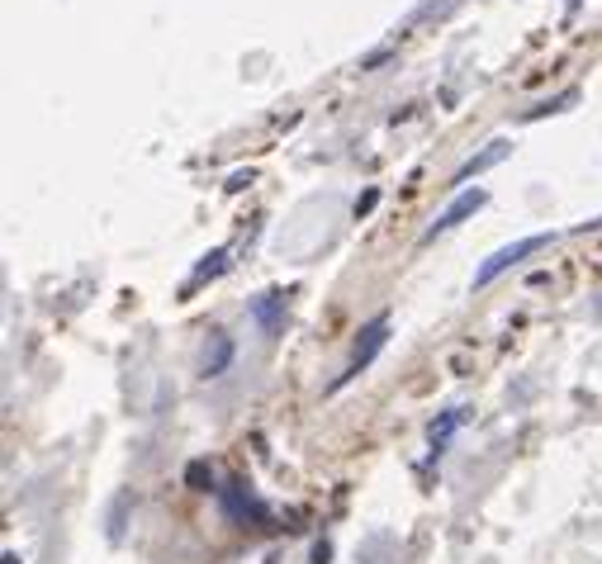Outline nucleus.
I'll use <instances>...</instances> for the list:
<instances>
[{
    "mask_svg": "<svg viewBox=\"0 0 602 564\" xmlns=\"http://www.w3.org/2000/svg\"><path fill=\"white\" fill-rule=\"evenodd\" d=\"M384 342H390V318H384V313H380V318H375V323H366V327H361V337H356V352H351V360H347V370H341V375H337V384H333V389H341V384H351V380H356V375H361V370L370 366V360H375V356H380V346H384Z\"/></svg>",
    "mask_w": 602,
    "mask_h": 564,
    "instance_id": "f257e3e1",
    "label": "nucleus"
},
{
    "mask_svg": "<svg viewBox=\"0 0 602 564\" xmlns=\"http://www.w3.org/2000/svg\"><path fill=\"white\" fill-rule=\"evenodd\" d=\"M465 423V408H451V413H441V423L427 427V446H432V456L447 451V441L455 437V427Z\"/></svg>",
    "mask_w": 602,
    "mask_h": 564,
    "instance_id": "0eeeda50",
    "label": "nucleus"
},
{
    "mask_svg": "<svg viewBox=\"0 0 602 564\" xmlns=\"http://www.w3.org/2000/svg\"><path fill=\"white\" fill-rule=\"evenodd\" d=\"M375 205H380V191H366L361 199H356V209H351V214H356V219H366V214L375 209Z\"/></svg>",
    "mask_w": 602,
    "mask_h": 564,
    "instance_id": "f8f14e48",
    "label": "nucleus"
},
{
    "mask_svg": "<svg viewBox=\"0 0 602 564\" xmlns=\"http://www.w3.org/2000/svg\"><path fill=\"white\" fill-rule=\"evenodd\" d=\"M223 271H228V252L219 248V252H209L205 262L195 266V280H190V285H205V280H213V276H223Z\"/></svg>",
    "mask_w": 602,
    "mask_h": 564,
    "instance_id": "9d476101",
    "label": "nucleus"
},
{
    "mask_svg": "<svg viewBox=\"0 0 602 564\" xmlns=\"http://www.w3.org/2000/svg\"><path fill=\"white\" fill-rule=\"evenodd\" d=\"M228 360H233V337H213V346L205 352V366H199V375H205V380H213V375H223L228 370Z\"/></svg>",
    "mask_w": 602,
    "mask_h": 564,
    "instance_id": "6e6552de",
    "label": "nucleus"
},
{
    "mask_svg": "<svg viewBox=\"0 0 602 564\" xmlns=\"http://www.w3.org/2000/svg\"><path fill=\"white\" fill-rule=\"evenodd\" d=\"M252 318L270 332V337H276V332L285 327V295H280V289H266L262 299H252Z\"/></svg>",
    "mask_w": 602,
    "mask_h": 564,
    "instance_id": "423d86ee",
    "label": "nucleus"
},
{
    "mask_svg": "<svg viewBox=\"0 0 602 564\" xmlns=\"http://www.w3.org/2000/svg\"><path fill=\"white\" fill-rule=\"evenodd\" d=\"M575 100H579V91H560L555 100H541L536 110H526V114H522V124H536V119H546V114H560L565 105H575Z\"/></svg>",
    "mask_w": 602,
    "mask_h": 564,
    "instance_id": "1a4fd4ad",
    "label": "nucleus"
},
{
    "mask_svg": "<svg viewBox=\"0 0 602 564\" xmlns=\"http://www.w3.org/2000/svg\"><path fill=\"white\" fill-rule=\"evenodd\" d=\"M508 152H512V142H508V138L489 142V148H484V152H475V157H470V162H465L461 171H455V181H451V185H465L470 176H484V171H489V166H498Z\"/></svg>",
    "mask_w": 602,
    "mask_h": 564,
    "instance_id": "39448f33",
    "label": "nucleus"
},
{
    "mask_svg": "<svg viewBox=\"0 0 602 564\" xmlns=\"http://www.w3.org/2000/svg\"><path fill=\"white\" fill-rule=\"evenodd\" d=\"M223 508H228V517H238V522H266V517H270L262 503L242 488V480H233V484L223 488Z\"/></svg>",
    "mask_w": 602,
    "mask_h": 564,
    "instance_id": "20e7f679",
    "label": "nucleus"
},
{
    "mask_svg": "<svg viewBox=\"0 0 602 564\" xmlns=\"http://www.w3.org/2000/svg\"><path fill=\"white\" fill-rule=\"evenodd\" d=\"M185 484H190V488H205V494H209V488H213V470L205 465V460H195V465L185 470Z\"/></svg>",
    "mask_w": 602,
    "mask_h": 564,
    "instance_id": "9b49d317",
    "label": "nucleus"
},
{
    "mask_svg": "<svg viewBox=\"0 0 602 564\" xmlns=\"http://www.w3.org/2000/svg\"><path fill=\"white\" fill-rule=\"evenodd\" d=\"M484 205H489V191H461V195H455L451 205H447V214H441V219H437V223L422 233V248H427V242H437L441 233H451L455 223H461V219H470V214H475V209H484Z\"/></svg>",
    "mask_w": 602,
    "mask_h": 564,
    "instance_id": "7ed1b4c3",
    "label": "nucleus"
},
{
    "mask_svg": "<svg viewBox=\"0 0 602 564\" xmlns=\"http://www.w3.org/2000/svg\"><path fill=\"white\" fill-rule=\"evenodd\" d=\"M5 564H24V560H20V555H14V551H5Z\"/></svg>",
    "mask_w": 602,
    "mask_h": 564,
    "instance_id": "ddd939ff",
    "label": "nucleus"
},
{
    "mask_svg": "<svg viewBox=\"0 0 602 564\" xmlns=\"http://www.w3.org/2000/svg\"><path fill=\"white\" fill-rule=\"evenodd\" d=\"M541 248H551V233H532V238H518V242H508V248H498V252L489 256V262H484V266L475 271V285H479V289H484V285H494L512 262H522V256H532V252H541Z\"/></svg>",
    "mask_w": 602,
    "mask_h": 564,
    "instance_id": "f03ea898",
    "label": "nucleus"
}]
</instances>
